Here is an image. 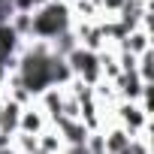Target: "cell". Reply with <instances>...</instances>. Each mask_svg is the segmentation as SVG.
<instances>
[{
  "instance_id": "1",
  "label": "cell",
  "mask_w": 154,
  "mask_h": 154,
  "mask_svg": "<svg viewBox=\"0 0 154 154\" xmlns=\"http://www.w3.org/2000/svg\"><path fill=\"white\" fill-rule=\"evenodd\" d=\"M66 27H69V9L63 3H57V0H48L45 6H39L30 15V39L36 36L39 42H51Z\"/></svg>"
},
{
  "instance_id": "2",
  "label": "cell",
  "mask_w": 154,
  "mask_h": 154,
  "mask_svg": "<svg viewBox=\"0 0 154 154\" xmlns=\"http://www.w3.org/2000/svg\"><path fill=\"white\" fill-rule=\"evenodd\" d=\"M51 121L57 124V130H60L57 136H63L69 148H82V145H85V139L91 136V130H88L82 121H69V118H60V115H57V118H51Z\"/></svg>"
},
{
  "instance_id": "3",
  "label": "cell",
  "mask_w": 154,
  "mask_h": 154,
  "mask_svg": "<svg viewBox=\"0 0 154 154\" xmlns=\"http://www.w3.org/2000/svg\"><path fill=\"white\" fill-rule=\"evenodd\" d=\"M45 130V115L39 112V109H21V115H18V130L15 133H27V136H39Z\"/></svg>"
},
{
  "instance_id": "4",
  "label": "cell",
  "mask_w": 154,
  "mask_h": 154,
  "mask_svg": "<svg viewBox=\"0 0 154 154\" xmlns=\"http://www.w3.org/2000/svg\"><path fill=\"white\" fill-rule=\"evenodd\" d=\"M130 133L124 130V127H112V130H106L103 133V145H106V154H118V151H124V148H130Z\"/></svg>"
},
{
  "instance_id": "5",
  "label": "cell",
  "mask_w": 154,
  "mask_h": 154,
  "mask_svg": "<svg viewBox=\"0 0 154 154\" xmlns=\"http://www.w3.org/2000/svg\"><path fill=\"white\" fill-rule=\"evenodd\" d=\"M12 15H15L12 3H9V0H0V27H3V24H9V21H12Z\"/></svg>"
},
{
  "instance_id": "6",
  "label": "cell",
  "mask_w": 154,
  "mask_h": 154,
  "mask_svg": "<svg viewBox=\"0 0 154 154\" xmlns=\"http://www.w3.org/2000/svg\"><path fill=\"white\" fill-rule=\"evenodd\" d=\"M97 9H106V12H121V6L127 3V0H94Z\"/></svg>"
}]
</instances>
